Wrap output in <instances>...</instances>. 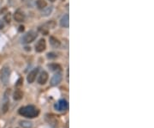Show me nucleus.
Returning a JSON list of instances; mask_svg holds the SVG:
<instances>
[{"label":"nucleus","instance_id":"1","mask_svg":"<svg viewBox=\"0 0 154 128\" xmlns=\"http://www.w3.org/2000/svg\"><path fill=\"white\" fill-rule=\"evenodd\" d=\"M19 114H21L22 116L26 117L27 119H33L39 116L40 114V110L33 105H29V106H26V107H22L19 109Z\"/></svg>","mask_w":154,"mask_h":128},{"label":"nucleus","instance_id":"2","mask_svg":"<svg viewBox=\"0 0 154 128\" xmlns=\"http://www.w3.org/2000/svg\"><path fill=\"white\" fill-rule=\"evenodd\" d=\"M9 75H10V69L8 65H4L1 72H0V79L2 81V83L6 85L9 83Z\"/></svg>","mask_w":154,"mask_h":128},{"label":"nucleus","instance_id":"3","mask_svg":"<svg viewBox=\"0 0 154 128\" xmlns=\"http://www.w3.org/2000/svg\"><path fill=\"white\" fill-rule=\"evenodd\" d=\"M37 33L34 32V31H29L27 32L22 38V43L24 44H28V43H31L33 40L37 38Z\"/></svg>","mask_w":154,"mask_h":128},{"label":"nucleus","instance_id":"4","mask_svg":"<svg viewBox=\"0 0 154 128\" xmlns=\"http://www.w3.org/2000/svg\"><path fill=\"white\" fill-rule=\"evenodd\" d=\"M54 108L57 111H59V112L65 111L69 108V103L66 100L62 99V100L58 101L57 103L54 105Z\"/></svg>","mask_w":154,"mask_h":128},{"label":"nucleus","instance_id":"5","mask_svg":"<svg viewBox=\"0 0 154 128\" xmlns=\"http://www.w3.org/2000/svg\"><path fill=\"white\" fill-rule=\"evenodd\" d=\"M46 48V43L45 39H40L35 45V51L37 53H41V52L45 51Z\"/></svg>","mask_w":154,"mask_h":128},{"label":"nucleus","instance_id":"6","mask_svg":"<svg viewBox=\"0 0 154 128\" xmlns=\"http://www.w3.org/2000/svg\"><path fill=\"white\" fill-rule=\"evenodd\" d=\"M38 73H39V68H35L29 72V74L27 75V78L28 83H33L34 82V80L36 79V77L38 76Z\"/></svg>","mask_w":154,"mask_h":128},{"label":"nucleus","instance_id":"7","mask_svg":"<svg viewBox=\"0 0 154 128\" xmlns=\"http://www.w3.org/2000/svg\"><path fill=\"white\" fill-rule=\"evenodd\" d=\"M61 81H62V75L60 73H57L52 77V78L51 80V86H57L61 83Z\"/></svg>","mask_w":154,"mask_h":128},{"label":"nucleus","instance_id":"8","mask_svg":"<svg viewBox=\"0 0 154 128\" xmlns=\"http://www.w3.org/2000/svg\"><path fill=\"white\" fill-rule=\"evenodd\" d=\"M47 80H48V73L45 72V71H43L38 78V83L41 85H44L47 82Z\"/></svg>","mask_w":154,"mask_h":128},{"label":"nucleus","instance_id":"9","mask_svg":"<svg viewBox=\"0 0 154 128\" xmlns=\"http://www.w3.org/2000/svg\"><path fill=\"white\" fill-rule=\"evenodd\" d=\"M14 19L16 20V22H19V23L23 22L25 19L24 13L21 10H16L15 14H14Z\"/></svg>","mask_w":154,"mask_h":128},{"label":"nucleus","instance_id":"10","mask_svg":"<svg viewBox=\"0 0 154 128\" xmlns=\"http://www.w3.org/2000/svg\"><path fill=\"white\" fill-rule=\"evenodd\" d=\"M60 25L63 27V28H69V16L68 14H66L63 16L60 20Z\"/></svg>","mask_w":154,"mask_h":128},{"label":"nucleus","instance_id":"11","mask_svg":"<svg viewBox=\"0 0 154 128\" xmlns=\"http://www.w3.org/2000/svg\"><path fill=\"white\" fill-rule=\"evenodd\" d=\"M50 43L52 47L54 48H58L61 45V42L57 40V38H55L54 36H51L50 37Z\"/></svg>","mask_w":154,"mask_h":128},{"label":"nucleus","instance_id":"12","mask_svg":"<svg viewBox=\"0 0 154 128\" xmlns=\"http://www.w3.org/2000/svg\"><path fill=\"white\" fill-rule=\"evenodd\" d=\"M22 97H23V92H22L21 89H16V91H15V93H14V96H13L14 100L19 101V100H21Z\"/></svg>","mask_w":154,"mask_h":128},{"label":"nucleus","instance_id":"13","mask_svg":"<svg viewBox=\"0 0 154 128\" xmlns=\"http://www.w3.org/2000/svg\"><path fill=\"white\" fill-rule=\"evenodd\" d=\"M20 126L22 128H32L33 123L28 120H21L20 121Z\"/></svg>","mask_w":154,"mask_h":128},{"label":"nucleus","instance_id":"14","mask_svg":"<svg viewBox=\"0 0 154 128\" xmlns=\"http://www.w3.org/2000/svg\"><path fill=\"white\" fill-rule=\"evenodd\" d=\"M36 4H37V7L40 9V10H43V9L46 7L47 3H46V0H37Z\"/></svg>","mask_w":154,"mask_h":128},{"label":"nucleus","instance_id":"15","mask_svg":"<svg viewBox=\"0 0 154 128\" xmlns=\"http://www.w3.org/2000/svg\"><path fill=\"white\" fill-rule=\"evenodd\" d=\"M52 10L53 8L51 7V6H50V7H46V8L43 9V11H42V16H48L51 15V13L52 12Z\"/></svg>","mask_w":154,"mask_h":128},{"label":"nucleus","instance_id":"16","mask_svg":"<svg viewBox=\"0 0 154 128\" xmlns=\"http://www.w3.org/2000/svg\"><path fill=\"white\" fill-rule=\"evenodd\" d=\"M48 67L51 69V71H52V72H57V71H60L61 70V66L57 64H48Z\"/></svg>","mask_w":154,"mask_h":128},{"label":"nucleus","instance_id":"17","mask_svg":"<svg viewBox=\"0 0 154 128\" xmlns=\"http://www.w3.org/2000/svg\"><path fill=\"white\" fill-rule=\"evenodd\" d=\"M45 26L47 27L48 29H54L55 26H56V23H55L54 21H50V22H48V23H46L45 24Z\"/></svg>","mask_w":154,"mask_h":128},{"label":"nucleus","instance_id":"18","mask_svg":"<svg viewBox=\"0 0 154 128\" xmlns=\"http://www.w3.org/2000/svg\"><path fill=\"white\" fill-rule=\"evenodd\" d=\"M4 20L7 23H10V20H11V14L9 12V13H7L5 16H4Z\"/></svg>","mask_w":154,"mask_h":128},{"label":"nucleus","instance_id":"19","mask_svg":"<svg viewBox=\"0 0 154 128\" xmlns=\"http://www.w3.org/2000/svg\"><path fill=\"white\" fill-rule=\"evenodd\" d=\"M47 58H48V59H56V58H57V54L54 53H47Z\"/></svg>","mask_w":154,"mask_h":128},{"label":"nucleus","instance_id":"20","mask_svg":"<svg viewBox=\"0 0 154 128\" xmlns=\"http://www.w3.org/2000/svg\"><path fill=\"white\" fill-rule=\"evenodd\" d=\"M22 82H23V78H19L18 81L16 82V86H17V87H18V86H21V85L22 84Z\"/></svg>","mask_w":154,"mask_h":128},{"label":"nucleus","instance_id":"21","mask_svg":"<svg viewBox=\"0 0 154 128\" xmlns=\"http://www.w3.org/2000/svg\"><path fill=\"white\" fill-rule=\"evenodd\" d=\"M9 109V103L8 102H6V103H4V107H3V110H4V113H6V111Z\"/></svg>","mask_w":154,"mask_h":128},{"label":"nucleus","instance_id":"22","mask_svg":"<svg viewBox=\"0 0 154 128\" xmlns=\"http://www.w3.org/2000/svg\"><path fill=\"white\" fill-rule=\"evenodd\" d=\"M4 27V22L0 20V29H3Z\"/></svg>","mask_w":154,"mask_h":128},{"label":"nucleus","instance_id":"23","mask_svg":"<svg viewBox=\"0 0 154 128\" xmlns=\"http://www.w3.org/2000/svg\"><path fill=\"white\" fill-rule=\"evenodd\" d=\"M19 28H20V29H19V31H20V32L24 31V27H23V26H20Z\"/></svg>","mask_w":154,"mask_h":128},{"label":"nucleus","instance_id":"24","mask_svg":"<svg viewBox=\"0 0 154 128\" xmlns=\"http://www.w3.org/2000/svg\"><path fill=\"white\" fill-rule=\"evenodd\" d=\"M50 1H51V2H54L55 0H50Z\"/></svg>","mask_w":154,"mask_h":128},{"label":"nucleus","instance_id":"25","mask_svg":"<svg viewBox=\"0 0 154 128\" xmlns=\"http://www.w3.org/2000/svg\"><path fill=\"white\" fill-rule=\"evenodd\" d=\"M62 1H64V0H62Z\"/></svg>","mask_w":154,"mask_h":128}]
</instances>
